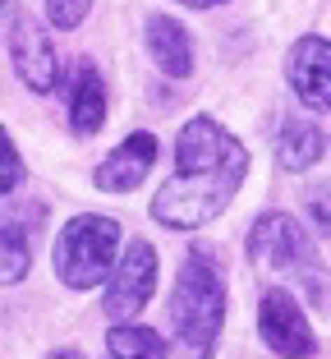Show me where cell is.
Listing matches in <instances>:
<instances>
[{
    "label": "cell",
    "mask_w": 331,
    "mask_h": 359,
    "mask_svg": "<svg viewBox=\"0 0 331 359\" xmlns=\"http://www.w3.org/2000/svg\"><path fill=\"white\" fill-rule=\"evenodd\" d=\"M46 359H83L78 350H55V355H46Z\"/></svg>",
    "instance_id": "19"
},
{
    "label": "cell",
    "mask_w": 331,
    "mask_h": 359,
    "mask_svg": "<svg viewBox=\"0 0 331 359\" xmlns=\"http://www.w3.org/2000/svg\"><path fill=\"white\" fill-rule=\"evenodd\" d=\"M152 161H157V138H152L148 129H139V134H129L125 143L97 166L92 180H97V189H106V194H134L143 184V175L152 170Z\"/></svg>",
    "instance_id": "10"
},
{
    "label": "cell",
    "mask_w": 331,
    "mask_h": 359,
    "mask_svg": "<svg viewBox=\"0 0 331 359\" xmlns=\"http://www.w3.org/2000/svg\"><path fill=\"white\" fill-rule=\"evenodd\" d=\"M32 267V249H28V231L19 217H0V285L23 281Z\"/></svg>",
    "instance_id": "14"
},
{
    "label": "cell",
    "mask_w": 331,
    "mask_h": 359,
    "mask_svg": "<svg viewBox=\"0 0 331 359\" xmlns=\"http://www.w3.org/2000/svg\"><path fill=\"white\" fill-rule=\"evenodd\" d=\"M143 37H148V55L157 60L161 74L189 79V69H193V42H189V28H184L180 19H171V14H148Z\"/></svg>",
    "instance_id": "11"
},
{
    "label": "cell",
    "mask_w": 331,
    "mask_h": 359,
    "mask_svg": "<svg viewBox=\"0 0 331 359\" xmlns=\"http://www.w3.org/2000/svg\"><path fill=\"white\" fill-rule=\"evenodd\" d=\"M19 180H23V157H19V148H14V138L5 134V125H0V198H5Z\"/></svg>",
    "instance_id": "15"
},
{
    "label": "cell",
    "mask_w": 331,
    "mask_h": 359,
    "mask_svg": "<svg viewBox=\"0 0 331 359\" xmlns=\"http://www.w3.org/2000/svg\"><path fill=\"white\" fill-rule=\"evenodd\" d=\"M248 175V148L212 116H193L175 138V175L152 198V222L193 231L235 203Z\"/></svg>",
    "instance_id": "1"
},
{
    "label": "cell",
    "mask_w": 331,
    "mask_h": 359,
    "mask_svg": "<svg viewBox=\"0 0 331 359\" xmlns=\"http://www.w3.org/2000/svg\"><path fill=\"white\" fill-rule=\"evenodd\" d=\"M180 5H189V10H212V5H225V0H180Z\"/></svg>",
    "instance_id": "18"
},
{
    "label": "cell",
    "mask_w": 331,
    "mask_h": 359,
    "mask_svg": "<svg viewBox=\"0 0 331 359\" xmlns=\"http://www.w3.org/2000/svg\"><path fill=\"white\" fill-rule=\"evenodd\" d=\"M115 249H120V222L92 217V212L69 217L60 226V240H55V276L69 290H92L111 272Z\"/></svg>",
    "instance_id": "3"
},
{
    "label": "cell",
    "mask_w": 331,
    "mask_h": 359,
    "mask_svg": "<svg viewBox=\"0 0 331 359\" xmlns=\"http://www.w3.org/2000/svg\"><path fill=\"white\" fill-rule=\"evenodd\" d=\"M327 152V134L318 125H304V120H286L276 134V161L286 170H309L322 161Z\"/></svg>",
    "instance_id": "12"
},
{
    "label": "cell",
    "mask_w": 331,
    "mask_h": 359,
    "mask_svg": "<svg viewBox=\"0 0 331 359\" xmlns=\"http://www.w3.org/2000/svg\"><path fill=\"white\" fill-rule=\"evenodd\" d=\"M286 79L309 111H331V37H300L286 55Z\"/></svg>",
    "instance_id": "8"
},
{
    "label": "cell",
    "mask_w": 331,
    "mask_h": 359,
    "mask_svg": "<svg viewBox=\"0 0 331 359\" xmlns=\"http://www.w3.org/2000/svg\"><path fill=\"white\" fill-rule=\"evenodd\" d=\"M10 51H14V69L32 93H51L55 79H60V55H55L51 32L32 14H19L10 28Z\"/></svg>",
    "instance_id": "7"
},
{
    "label": "cell",
    "mask_w": 331,
    "mask_h": 359,
    "mask_svg": "<svg viewBox=\"0 0 331 359\" xmlns=\"http://www.w3.org/2000/svg\"><path fill=\"white\" fill-rule=\"evenodd\" d=\"M87 10H92V0H46V19H51V28H60V32L78 28V23L87 19Z\"/></svg>",
    "instance_id": "16"
},
{
    "label": "cell",
    "mask_w": 331,
    "mask_h": 359,
    "mask_svg": "<svg viewBox=\"0 0 331 359\" xmlns=\"http://www.w3.org/2000/svg\"><path fill=\"white\" fill-rule=\"evenodd\" d=\"M152 290H157V249L148 240H134L120 254L115 272H111V285L101 295V309H106L111 323H129L148 309Z\"/></svg>",
    "instance_id": "5"
},
{
    "label": "cell",
    "mask_w": 331,
    "mask_h": 359,
    "mask_svg": "<svg viewBox=\"0 0 331 359\" xmlns=\"http://www.w3.org/2000/svg\"><path fill=\"white\" fill-rule=\"evenodd\" d=\"M248 258H253L262 272H304L309 281H318L313 263H318V249H313L309 231H304L290 212H262L248 231Z\"/></svg>",
    "instance_id": "4"
},
{
    "label": "cell",
    "mask_w": 331,
    "mask_h": 359,
    "mask_svg": "<svg viewBox=\"0 0 331 359\" xmlns=\"http://www.w3.org/2000/svg\"><path fill=\"white\" fill-rule=\"evenodd\" d=\"M5 5H10V0H0V10H5Z\"/></svg>",
    "instance_id": "20"
},
{
    "label": "cell",
    "mask_w": 331,
    "mask_h": 359,
    "mask_svg": "<svg viewBox=\"0 0 331 359\" xmlns=\"http://www.w3.org/2000/svg\"><path fill=\"white\" fill-rule=\"evenodd\" d=\"M258 332H262L267 350L281 359H313V350H318V337H313L300 299L281 285H272L258 304Z\"/></svg>",
    "instance_id": "6"
},
{
    "label": "cell",
    "mask_w": 331,
    "mask_h": 359,
    "mask_svg": "<svg viewBox=\"0 0 331 359\" xmlns=\"http://www.w3.org/2000/svg\"><path fill=\"white\" fill-rule=\"evenodd\" d=\"M64 111H69V129L74 134H97L106 125V83L97 74L92 60H74L64 69Z\"/></svg>",
    "instance_id": "9"
},
{
    "label": "cell",
    "mask_w": 331,
    "mask_h": 359,
    "mask_svg": "<svg viewBox=\"0 0 331 359\" xmlns=\"http://www.w3.org/2000/svg\"><path fill=\"white\" fill-rule=\"evenodd\" d=\"M166 318H171L175 346H180L184 359L216 355V337H221V323H225V281H221L216 254H207L203 244H193L184 254Z\"/></svg>",
    "instance_id": "2"
},
{
    "label": "cell",
    "mask_w": 331,
    "mask_h": 359,
    "mask_svg": "<svg viewBox=\"0 0 331 359\" xmlns=\"http://www.w3.org/2000/svg\"><path fill=\"white\" fill-rule=\"evenodd\" d=\"M304 198H309V217L318 226V235H331V180H322L318 189H309Z\"/></svg>",
    "instance_id": "17"
},
{
    "label": "cell",
    "mask_w": 331,
    "mask_h": 359,
    "mask_svg": "<svg viewBox=\"0 0 331 359\" xmlns=\"http://www.w3.org/2000/svg\"><path fill=\"white\" fill-rule=\"evenodd\" d=\"M106 350L115 359H171L166 337L152 327H139V323H115L106 332Z\"/></svg>",
    "instance_id": "13"
}]
</instances>
